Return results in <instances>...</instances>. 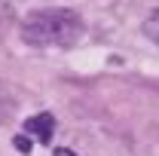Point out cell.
<instances>
[{
    "label": "cell",
    "mask_w": 159,
    "mask_h": 156,
    "mask_svg": "<svg viewBox=\"0 0 159 156\" xmlns=\"http://www.w3.org/2000/svg\"><path fill=\"white\" fill-rule=\"evenodd\" d=\"M21 40L28 46H37V49H49V46H77L83 34H86V25L80 19V12L74 9H64V6H49V9H34L21 19Z\"/></svg>",
    "instance_id": "cell-1"
},
{
    "label": "cell",
    "mask_w": 159,
    "mask_h": 156,
    "mask_svg": "<svg viewBox=\"0 0 159 156\" xmlns=\"http://www.w3.org/2000/svg\"><path fill=\"white\" fill-rule=\"evenodd\" d=\"M52 132H55V117L52 113H37V117L25 119V135L37 138L40 144H49L52 141Z\"/></svg>",
    "instance_id": "cell-2"
},
{
    "label": "cell",
    "mask_w": 159,
    "mask_h": 156,
    "mask_svg": "<svg viewBox=\"0 0 159 156\" xmlns=\"http://www.w3.org/2000/svg\"><path fill=\"white\" fill-rule=\"evenodd\" d=\"M141 31H144V37H147V40H153V43L159 46V9H153V12L144 19Z\"/></svg>",
    "instance_id": "cell-3"
},
{
    "label": "cell",
    "mask_w": 159,
    "mask_h": 156,
    "mask_svg": "<svg viewBox=\"0 0 159 156\" xmlns=\"http://www.w3.org/2000/svg\"><path fill=\"white\" fill-rule=\"evenodd\" d=\"M12 147H16L19 153H31L34 141H31V135H16V138H12Z\"/></svg>",
    "instance_id": "cell-4"
},
{
    "label": "cell",
    "mask_w": 159,
    "mask_h": 156,
    "mask_svg": "<svg viewBox=\"0 0 159 156\" xmlns=\"http://www.w3.org/2000/svg\"><path fill=\"white\" fill-rule=\"evenodd\" d=\"M52 156H77V153H74L70 147H55V150H52Z\"/></svg>",
    "instance_id": "cell-5"
}]
</instances>
